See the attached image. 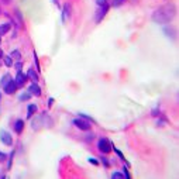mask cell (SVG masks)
Returning <instances> with one entry per match:
<instances>
[{
    "mask_svg": "<svg viewBox=\"0 0 179 179\" xmlns=\"http://www.w3.org/2000/svg\"><path fill=\"white\" fill-rule=\"evenodd\" d=\"M111 176H113V178H124V175H123V173H119V172H116V173H113V175H111Z\"/></svg>",
    "mask_w": 179,
    "mask_h": 179,
    "instance_id": "obj_19",
    "label": "cell"
},
{
    "mask_svg": "<svg viewBox=\"0 0 179 179\" xmlns=\"http://www.w3.org/2000/svg\"><path fill=\"white\" fill-rule=\"evenodd\" d=\"M31 126H33V128H34V130H40V127L42 126L41 117H37L35 120H33V124H31Z\"/></svg>",
    "mask_w": 179,
    "mask_h": 179,
    "instance_id": "obj_13",
    "label": "cell"
},
{
    "mask_svg": "<svg viewBox=\"0 0 179 179\" xmlns=\"http://www.w3.org/2000/svg\"><path fill=\"white\" fill-rule=\"evenodd\" d=\"M106 3H107V0H98V4H99V6H104Z\"/></svg>",
    "mask_w": 179,
    "mask_h": 179,
    "instance_id": "obj_22",
    "label": "cell"
},
{
    "mask_svg": "<svg viewBox=\"0 0 179 179\" xmlns=\"http://www.w3.org/2000/svg\"><path fill=\"white\" fill-rule=\"evenodd\" d=\"M102 161H103V164L106 165V167H109V161H107L106 158H102Z\"/></svg>",
    "mask_w": 179,
    "mask_h": 179,
    "instance_id": "obj_25",
    "label": "cell"
},
{
    "mask_svg": "<svg viewBox=\"0 0 179 179\" xmlns=\"http://www.w3.org/2000/svg\"><path fill=\"white\" fill-rule=\"evenodd\" d=\"M28 92L31 93V95H34V96H40V95H41V87L34 82V83L28 87Z\"/></svg>",
    "mask_w": 179,
    "mask_h": 179,
    "instance_id": "obj_8",
    "label": "cell"
},
{
    "mask_svg": "<svg viewBox=\"0 0 179 179\" xmlns=\"http://www.w3.org/2000/svg\"><path fill=\"white\" fill-rule=\"evenodd\" d=\"M23 128H24V122H23V120H17V122H16V124H14V130H16V133L21 134Z\"/></svg>",
    "mask_w": 179,
    "mask_h": 179,
    "instance_id": "obj_10",
    "label": "cell"
},
{
    "mask_svg": "<svg viewBox=\"0 0 179 179\" xmlns=\"http://www.w3.org/2000/svg\"><path fill=\"white\" fill-rule=\"evenodd\" d=\"M25 81H27V75H24L21 71H20V72H17V76H16V79H14V82H16L17 87L23 86L24 83H25Z\"/></svg>",
    "mask_w": 179,
    "mask_h": 179,
    "instance_id": "obj_6",
    "label": "cell"
},
{
    "mask_svg": "<svg viewBox=\"0 0 179 179\" xmlns=\"http://www.w3.org/2000/svg\"><path fill=\"white\" fill-rule=\"evenodd\" d=\"M12 57L16 58V59H20V58H21V55H20V52H18V51H13L12 52Z\"/></svg>",
    "mask_w": 179,
    "mask_h": 179,
    "instance_id": "obj_18",
    "label": "cell"
},
{
    "mask_svg": "<svg viewBox=\"0 0 179 179\" xmlns=\"http://www.w3.org/2000/svg\"><path fill=\"white\" fill-rule=\"evenodd\" d=\"M173 16H175V9H173V6L167 4V6H162L154 12V14H152V21H155L158 24H165V23H169L173 18Z\"/></svg>",
    "mask_w": 179,
    "mask_h": 179,
    "instance_id": "obj_1",
    "label": "cell"
},
{
    "mask_svg": "<svg viewBox=\"0 0 179 179\" xmlns=\"http://www.w3.org/2000/svg\"><path fill=\"white\" fill-rule=\"evenodd\" d=\"M87 161L90 162V164H93V165H99V162H98V159H95V158H89Z\"/></svg>",
    "mask_w": 179,
    "mask_h": 179,
    "instance_id": "obj_20",
    "label": "cell"
},
{
    "mask_svg": "<svg viewBox=\"0 0 179 179\" xmlns=\"http://www.w3.org/2000/svg\"><path fill=\"white\" fill-rule=\"evenodd\" d=\"M6 159V154L4 152H0V162H3Z\"/></svg>",
    "mask_w": 179,
    "mask_h": 179,
    "instance_id": "obj_21",
    "label": "cell"
},
{
    "mask_svg": "<svg viewBox=\"0 0 179 179\" xmlns=\"http://www.w3.org/2000/svg\"><path fill=\"white\" fill-rule=\"evenodd\" d=\"M107 10H109V6H107V4H104V6H100V7H99V10L96 12V21H98V23L104 17V16H106Z\"/></svg>",
    "mask_w": 179,
    "mask_h": 179,
    "instance_id": "obj_5",
    "label": "cell"
},
{
    "mask_svg": "<svg viewBox=\"0 0 179 179\" xmlns=\"http://www.w3.org/2000/svg\"><path fill=\"white\" fill-rule=\"evenodd\" d=\"M12 81H13V79H12V76H10V75H4L1 79H0V86L4 89V87L9 85V82H12Z\"/></svg>",
    "mask_w": 179,
    "mask_h": 179,
    "instance_id": "obj_9",
    "label": "cell"
},
{
    "mask_svg": "<svg viewBox=\"0 0 179 179\" xmlns=\"http://www.w3.org/2000/svg\"><path fill=\"white\" fill-rule=\"evenodd\" d=\"M54 3H55L57 6H59V3H58V0H54Z\"/></svg>",
    "mask_w": 179,
    "mask_h": 179,
    "instance_id": "obj_26",
    "label": "cell"
},
{
    "mask_svg": "<svg viewBox=\"0 0 179 179\" xmlns=\"http://www.w3.org/2000/svg\"><path fill=\"white\" fill-rule=\"evenodd\" d=\"M69 16H71V6L66 3V4L64 6V16H62V20L66 21V18L69 17Z\"/></svg>",
    "mask_w": 179,
    "mask_h": 179,
    "instance_id": "obj_11",
    "label": "cell"
},
{
    "mask_svg": "<svg viewBox=\"0 0 179 179\" xmlns=\"http://www.w3.org/2000/svg\"><path fill=\"white\" fill-rule=\"evenodd\" d=\"M98 148L100 152H103V154H109L110 151H111V144H110V141L107 138H100L98 143Z\"/></svg>",
    "mask_w": 179,
    "mask_h": 179,
    "instance_id": "obj_2",
    "label": "cell"
},
{
    "mask_svg": "<svg viewBox=\"0 0 179 179\" xmlns=\"http://www.w3.org/2000/svg\"><path fill=\"white\" fill-rule=\"evenodd\" d=\"M20 100H21V102H24V100H28L30 99V93H23V95H20Z\"/></svg>",
    "mask_w": 179,
    "mask_h": 179,
    "instance_id": "obj_16",
    "label": "cell"
},
{
    "mask_svg": "<svg viewBox=\"0 0 179 179\" xmlns=\"http://www.w3.org/2000/svg\"><path fill=\"white\" fill-rule=\"evenodd\" d=\"M35 111H37V106H35V104H30V106H28V111H27V116H28V117H33V114H34Z\"/></svg>",
    "mask_w": 179,
    "mask_h": 179,
    "instance_id": "obj_15",
    "label": "cell"
},
{
    "mask_svg": "<svg viewBox=\"0 0 179 179\" xmlns=\"http://www.w3.org/2000/svg\"><path fill=\"white\" fill-rule=\"evenodd\" d=\"M4 64L7 65V66H12L13 62H12V57H4Z\"/></svg>",
    "mask_w": 179,
    "mask_h": 179,
    "instance_id": "obj_17",
    "label": "cell"
},
{
    "mask_svg": "<svg viewBox=\"0 0 179 179\" xmlns=\"http://www.w3.org/2000/svg\"><path fill=\"white\" fill-rule=\"evenodd\" d=\"M27 78H30L33 82H35L37 83V81H38V75L35 73V71L34 69H30L28 72H27Z\"/></svg>",
    "mask_w": 179,
    "mask_h": 179,
    "instance_id": "obj_12",
    "label": "cell"
},
{
    "mask_svg": "<svg viewBox=\"0 0 179 179\" xmlns=\"http://www.w3.org/2000/svg\"><path fill=\"white\" fill-rule=\"evenodd\" d=\"M10 30V24H1L0 25V35H4L6 33H9Z\"/></svg>",
    "mask_w": 179,
    "mask_h": 179,
    "instance_id": "obj_14",
    "label": "cell"
},
{
    "mask_svg": "<svg viewBox=\"0 0 179 179\" xmlns=\"http://www.w3.org/2000/svg\"><path fill=\"white\" fill-rule=\"evenodd\" d=\"M0 141H1L4 145H12L13 138H12V135L7 133L6 130H0Z\"/></svg>",
    "mask_w": 179,
    "mask_h": 179,
    "instance_id": "obj_4",
    "label": "cell"
},
{
    "mask_svg": "<svg viewBox=\"0 0 179 179\" xmlns=\"http://www.w3.org/2000/svg\"><path fill=\"white\" fill-rule=\"evenodd\" d=\"M16 69H17V72L21 71V62H17V64H16Z\"/></svg>",
    "mask_w": 179,
    "mask_h": 179,
    "instance_id": "obj_23",
    "label": "cell"
},
{
    "mask_svg": "<svg viewBox=\"0 0 179 179\" xmlns=\"http://www.w3.org/2000/svg\"><path fill=\"white\" fill-rule=\"evenodd\" d=\"M16 90H17V85H16V82H14V81L9 82V85L4 87V92H6L7 95H13Z\"/></svg>",
    "mask_w": 179,
    "mask_h": 179,
    "instance_id": "obj_7",
    "label": "cell"
},
{
    "mask_svg": "<svg viewBox=\"0 0 179 179\" xmlns=\"http://www.w3.org/2000/svg\"><path fill=\"white\" fill-rule=\"evenodd\" d=\"M73 124H75L78 128L83 130V131H87V130L90 128V123L87 122L86 119H82V117H79V119H75V120H73Z\"/></svg>",
    "mask_w": 179,
    "mask_h": 179,
    "instance_id": "obj_3",
    "label": "cell"
},
{
    "mask_svg": "<svg viewBox=\"0 0 179 179\" xmlns=\"http://www.w3.org/2000/svg\"><path fill=\"white\" fill-rule=\"evenodd\" d=\"M114 151H116V152H117V155L120 156L122 159H124V156H123V154H122V152H120V151H119V150H116V148H114Z\"/></svg>",
    "mask_w": 179,
    "mask_h": 179,
    "instance_id": "obj_24",
    "label": "cell"
},
{
    "mask_svg": "<svg viewBox=\"0 0 179 179\" xmlns=\"http://www.w3.org/2000/svg\"><path fill=\"white\" fill-rule=\"evenodd\" d=\"M0 100H1V93H0Z\"/></svg>",
    "mask_w": 179,
    "mask_h": 179,
    "instance_id": "obj_28",
    "label": "cell"
},
{
    "mask_svg": "<svg viewBox=\"0 0 179 179\" xmlns=\"http://www.w3.org/2000/svg\"><path fill=\"white\" fill-rule=\"evenodd\" d=\"M3 57V52H1V49H0V58Z\"/></svg>",
    "mask_w": 179,
    "mask_h": 179,
    "instance_id": "obj_27",
    "label": "cell"
}]
</instances>
